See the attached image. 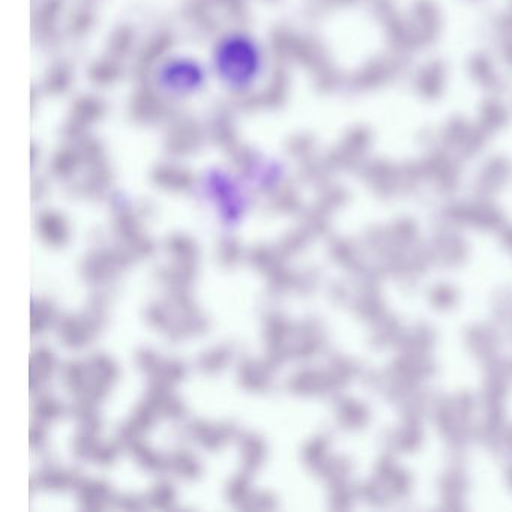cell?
I'll use <instances>...</instances> for the list:
<instances>
[{"label": "cell", "mask_w": 512, "mask_h": 512, "mask_svg": "<svg viewBox=\"0 0 512 512\" xmlns=\"http://www.w3.org/2000/svg\"><path fill=\"white\" fill-rule=\"evenodd\" d=\"M262 67V50L248 35L230 34L218 41L214 68L227 88L235 91L251 88L259 79Z\"/></svg>", "instance_id": "6da1fadb"}, {"label": "cell", "mask_w": 512, "mask_h": 512, "mask_svg": "<svg viewBox=\"0 0 512 512\" xmlns=\"http://www.w3.org/2000/svg\"><path fill=\"white\" fill-rule=\"evenodd\" d=\"M205 71L194 59H169L157 73V83L166 94L173 97L194 95L205 85Z\"/></svg>", "instance_id": "7a4b0ae2"}]
</instances>
